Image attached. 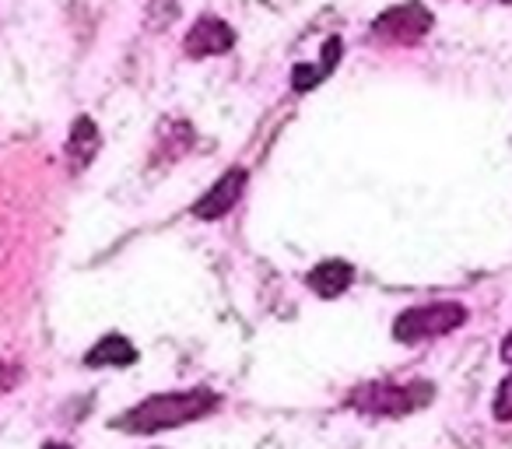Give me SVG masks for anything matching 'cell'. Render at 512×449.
I'll return each instance as SVG.
<instances>
[{
	"mask_svg": "<svg viewBox=\"0 0 512 449\" xmlns=\"http://www.w3.org/2000/svg\"><path fill=\"white\" fill-rule=\"evenodd\" d=\"M218 393L214 390H169V393H155V397L141 400L130 411H123L113 421V428L130 435H151V432H169V428L190 425L200 421L207 414L218 411Z\"/></svg>",
	"mask_w": 512,
	"mask_h": 449,
	"instance_id": "6da1fadb",
	"label": "cell"
},
{
	"mask_svg": "<svg viewBox=\"0 0 512 449\" xmlns=\"http://www.w3.org/2000/svg\"><path fill=\"white\" fill-rule=\"evenodd\" d=\"M435 397L432 383H365L348 397V404L365 418H404L414 414Z\"/></svg>",
	"mask_w": 512,
	"mask_h": 449,
	"instance_id": "7a4b0ae2",
	"label": "cell"
},
{
	"mask_svg": "<svg viewBox=\"0 0 512 449\" xmlns=\"http://www.w3.org/2000/svg\"><path fill=\"white\" fill-rule=\"evenodd\" d=\"M467 323V309L460 302H432V306H414L393 320V337L400 344H418L442 337L449 330L463 327Z\"/></svg>",
	"mask_w": 512,
	"mask_h": 449,
	"instance_id": "3957f363",
	"label": "cell"
},
{
	"mask_svg": "<svg viewBox=\"0 0 512 449\" xmlns=\"http://www.w3.org/2000/svg\"><path fill=\"white\" fill-rule=\"evenodd\" d=\"M428 29H432V11L425 4H418V0H407L400 8L383 11L372 22V36L383 39V43H404V46L425 39Z\"/></svg>",
	"mask_w": 512,
	"mask_h": 449,
	"instance_id": "277c9868",
	"label": "cell"
},
{
	"mask_svg": "<svg viewBox=\"0 0 512 449\" xmlns=\"http://www.w3.org/2000/svg\"><path fill=\"white\" fill-rule=\"evenodd\" d=\"M242 190H246V169H228L225 176H221L218 183L193 204V218H200V221L225 218V214L239 204Z\"/></svg>",
	"mask_w": 512,
	"mask_h": 449,
	"instance_id": "5b68a950",
	"label": "cell"
},
{
	"mask_svg": "<svg viewBox=\"0 0 512 449\" xmlns=\"http://www.w3.org/2000/svg\"><path fill=\"white\" fill-rule=\"evenodd\" d=\"M235 46V32L228 29L221 18H197V25L186 36L183 50L186 57L200 60V57H218V53H228Z\"/></svg>",
	"mask_w": 512,
	"mask_h": 449,
	"instance_id": "8992f818",
	"label": "cell"
},
{
	"mask_svg": "<svg viewBox=\"0 0 512 449\" xmlns=\"http://www.w3.org/2000/svg\"><path fill=\"white\" fill-rule=\"evenodd\" d=\"M102 137L99 127H95L92 116H78L71 127V137H67V162H71L74 172H85L92 165V158L99 155Z\"/></svg>",
	"mask_w": 512,
	"mask_h": 449,
	"instance_id": "52a82bcc",
	"label": "cell"
},
{
	"mask_svg": "<svg viewBox=\"0 0 512 449\" xmlns=\"http://www.w3.org/2000/svg\"><path fill=\"white\" fill-rule=\"evenodd\" d=\"M137 362V348L123 334H106L92 351L85 355L88 369H127Z\"/></svg>",
	"mask_w": 512,
	"mask_h": 449,
	"instance_id": "ba28073f",
	"label": "cell"
},
{
	"mask_svg": "<svg viewBox=\"0 0 512 449\" xmlns=\"http://www.w3.org/2000/svg\"><path fill=\"white\" fill-rule=\"evenodd\" d=\"M306 281L320 299H337V295L348 292L351 281H355V267L344 264V260H327V264L313 267Z\"/></svg>",
	"mask_w": 512,
	"mask_h": 449,
	"instance_id": "9c48e42d",
	"label": "cell"
},
{
	"mask_svg": "<svg viewBox=\"0 0 512 449\" xmlns=\"http://www.w3.org/2000/svg\"><path fill=\"white\" fill-rule=\"evenodd\" d=\"M337 60H341V39L334 36V39H327V46H323V64H299L292 71L295 92H309V88L320 85V81L337 67Z\"/></svg>",
	"mask_w": 512,
	"mask_h": 449,
	"instance_id": "30bf717a",
	"label": "cell"
},
{
	"mask_svg": "<svg viewBox=\"0 0 512 449\" xmlns=\"http://www.w3.org/2000/svg\"><path fill=\"white\" fill-rule=\"evenodd\" d=\"M491 414H495V421H512V372L502 379V386H498Z\"/></svg>",
	"mask_w": 512,
	"mask_h": 449,
	"instance_id": "8fae6325",
	"label": "cell"
},
{
	"mask_svg": "<svg viewBox=\"0 0 512 449\" xmlns=\"http://www.w3.org/2000/svg\"><path fill=\"white\" fill-rule=\"evenodd\" d=\"M15 383H18V369L11 362H0V393L15 390Z\"/></svg>",
	"mask_w": 512,
	"mask_h": 449,
	"instance_id": "7c38bea8",
	"label": "cell"
},
{
	"mask_svg": "<svg viewBox=\"0 0 512 449\" xmlns=\"http://www.w3.org/2000/svg\"><path fill=\"white\" fill-rule=\"evenodd\" d=\"M502 362H505V365H512V334L502 341Z\"/></svg>",
	"mask_w": 512,
	"mask_h": 449,
	"instance_id": "4fadbf2b",
	"label": "cell"
},
{
	"mask_svg": "<svg viewBox=\"0 0 512 449\" xmlns=\"http://www.w3.org/2000/svg\"><path fill=\"white\" fill-rule=\"evenodd\" d=\"M43 449H71V446H64V442H46Z\"/></svg>",
	"mask_w": 512,
	"mask_h": 449,
	"instance_id": "5bb4252c",
	"label": "cell"
},
{
	"mask_svg": "<svg viewBox=\"0 0 512 449\" xmlns=\"http://www.w3.org/2000/svg\"><path fill=\"white\" fill-rule=\"evenodd\" d=\"M505 4H512V0H505Z\"/></svg>",
	"mask_w": 512,
	"mask_h": 449,
	"instance_id": "9a60e30c",
	"label": "cell"
}]
</instances>
